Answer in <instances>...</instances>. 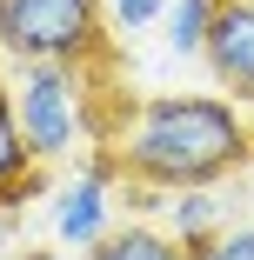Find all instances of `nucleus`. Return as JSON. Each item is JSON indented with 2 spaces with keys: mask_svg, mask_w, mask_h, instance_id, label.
Wrapping results in <instances>:
<instances>
[{
  "mask_svg": "<svg viewBox=\"0 0 254 260\" xmlns=\"http://www.w3.org/2000/svg\"><path fill=\"white\" fill-rule=\"evenodd\" d=\"M40 193V160L20 140V114H14V87H0V207H20Z\"/></svg>",
  "mask_w": 254,
  "mask_h": 260,
  "instance_id": "423d86ee",
  "label": "nucleus"
},
{
  "mask_svg": "<svg viewBox=\"0 0 254 260\" xmlns=\"http://www.w3.org/2000/svg\"><path fill=\"white\" fill-rule=\"evenodd\" d=\"M214 227H221V193H214V187H181V193H167V234H174L181 247L214 240Z\"/></svg>",
  "mask_w": 254,
  "mask_h": 260,
  "instance_id": "6e6552de",
  "label": "nucleus"
},
{
  "mask_svg": "<svg viewBox=\"0 0 254 260\" xmlns=\"http://www.w3.org/2000/svg\"><path fill=\"white\" fill-rule=\"evenodd\" d=\"M201 60H208L214 87L234 107H254V0H221L214 27L201 40Z\"/></svg>",
  "mask_w": 254,
  "mask_h": 260,
  "instance_id": "20e7f679",
  "label": "nucleus"
},
{
  "mask_svg": "<svg viewBox=\"0 0 254 260\" xmlns=\"http://www.w3.org/2000/svg\"><path fill=\"white\" fill-rule=\"evenodd\" d=\"M0 54L14 67H107L100 0H0Z\"/></svg>",
  "mask_w": 254,
  "mask_h": 260,
  "instance_id": "f03ea898",
  "label": "nucleus"
},
{
  "mask_svg": "<svg viewBox=\"0 0 254 260\" xmlns=\"http://www.w3.org/2000/svg\"><path fill=\"white\" fill-rule=\"evenodd\" d=\"M20 260H87V253H67V247H20Z\"/></svg>",
  "mask_w": 254,
  "mask_h": 260,
  "instance_id": "f8f14e48",
  "label": "nucleus"
},
{
  "mask_svg": "<svg viewBox=\"0 0 254 260\" xmlns=\"http://www.w3.org/2000/svg\"><path fill=\"white\" fill-rule=\"evenodd\" d=\"M107 7V27L114 34H140V27H154L167 14V0H100Z\"/></svg>",
  "mask_w": 254,
  "mask_h": 260,
  "instance_id": "9d476101",
  "label": "nucleus"
},
{
  "mask_svg": "<svg viewBox=\"0 0 254 260\" xmlns=\"http://www.w3.org/2000/svg\"><path fill=\"white\" fill-rule=\"evenodd\" d=\"M14 114H20V140L34 147L40 167L67 160L94 134V120H87V74L80 67H20Z\"/></svg>",
  "mask_w": 254,
  "mask_h": 260,
  "instance_id": "7ed1b4c3",
  "label": "nucleus"
},
{
  "mask_svg": "<svg viewBox=\"0 0 254 260\" xmlns=\"http://www.w3.org/2000/svg\"><path fill=\"white\" fill-rule=\"evenodd\" d=\"M247 120L234 100L221 93H154L140 100L127 134L114 140V174L154 193H181V187H214L234 167H247Z\"/></svg>",
  "mask_w": 254,
  "mask_h": 260,
  "instance_id": "f257e3e1",
  "label": "nucleus"
},
{
  "mask_svg": "<svg viewBox=\"0 0 254 260\" xmlns=\"http://www.w3.org/2000/svg\"><path fill=\"white\" fill-rule=\"evenodd\" d=\"M87 260H187V247L167 234V227H147V220H127V227H107Z\"/></svg>",
  "mask_w": 254,
  "mask_h": 260,
  "instance_id": "0eeeda50",
  "label": "nucleus"
},
{
  "mask_svg": "<svg viewBox=\"0 0 254 260\" xmlns=\"http://www.w3.org/2000/svg\"><path fill=\"white\" fill-rule=\"evenodd\" d=\"M14 234H20V214H14V207H0V247H14Z\"/></svg>",
  "mask_w": 254,
  "mask_h": 260,
  "instance_id": "ddd939ff",
  "label": "nucleus"
},
{
  "mask_svg": "<svg viewBox=\"0 0 254 260\" xmlns=\"http://www.w3.org/2000/svg\"><path fill=\"white\" fill-rule=\"evenodd\" d=\"M214 7L221 0H167V54H201V40L214 27Z\"/></svg>",
  "mask_w": 254,
  "mask_h": 260,
  "instance_id": "1a4fd4ad",
  "label": "nucleus"
},
{
  "mask_svg": "<svg viewBox=\"0 0 254 260\" xmlns=\"http://www.w3.org/2000/svg\"><path fill=\"white\" fill-rule=\"evenodd\" d=\"M107 167H87V174H74L61 193H54V234H61V247H94L100 234L114 227V193H107Z\"/></svg>",
  "mask_w": 254,
  "mask_h": 260,
  "instance_id": "39448f33",
  "label": "nucleus"
},
{
  "mask_svg": "<svg viewBox=\"0 0 254 260\" xmlns=\"http://www.w3.org/2000/svg\"><path fill=\"white\" fill-rule=\"evenodd\" d=\"M187 260H254V227H234V234L201 240V247H187Z\"/></svg>",
  "mask_w": 254,
  "mask_h": 260,
  "instance_id": "9b49d317",
  "label": "nucleus"
}]
</instances>
